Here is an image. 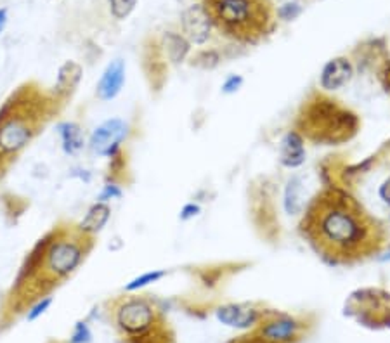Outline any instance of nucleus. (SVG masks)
<instances>
[{
    "label": "nucleus",
    "mask_w": 390,
    "mask_h": 343,
    "mask_svg": "<svg viewBox=\"0 0 390 343\" xmlns=\"http://www.w3.org/2000/svg\"><path fill=\"white\" fill-rule=\"evenodd\" d=\"M265 319H260L257 325L259 328L253 333L265 340L268 343H295L300 340L305 326L297 318L278 312H265Z\"/></svg>",
    "instance_id": "nucleus-7"
},
{
    "label": "nucleus",
    "mask_w": 390,
    "mask_h": 343,
    "mask_svg": "<svg viewBox=\"0 0 390 343\" xmlns=\"http://www.w3.org/2000/svg\"><path fill=\"white\" fill-rule=\"evenodd\" d=\"M283 208L288 215H300L305 208L304 182L300 175H291L283 192Z\"/></svg>",
    "instance_id": "nucleus-17"
},
{
    "label": "nucleus",
    "mask_w": 390,
    "mask_h": 343,
    "mask_svg": "<svg viewBox=\"0 0 390 343\" xmlns=\"http://www.w3.org/2000/svg\"><path fill=\"white\" fill-rule=\"evenodd\" d=\"M116 326L127 336H139L155 328L160 318L155 305L142 296H129L122 298L115 309Z\"/></svg>",
    "instance_id": "nucleus-6"
},
{
    "label": "nucleus",
    "mask_w": 390,
    "mask_h": 343,
    "mask_svg": "<svg viewBox=\"0 0 390 343\" xmlns=\"http://www.w3.org/2000/svg\"><path fill=\"white\" fill-rule=\"evenodd\" d=\"M300 236L331 267H352L387 246V229L359 199L340 186H324L305 205Z\"/></svg>",
    "instance_id": "nucleus-1"
},
{
    "label": "nucleus",
    "mask_w": 390,
    "mask_h": 343,
    "mask_svg": "<svg viewBox=\"0 0 390 343\" xmlns=\"http://www.w3.org/2000/svg\"><path fill=\"white\" fill-rule=\"evenodd\" d=\"M51 305H52V296L47 295V296L38 298L37 302H34L30 307H28V312H26V321L28 322L37 321L38 318H42V316L47 312Z\"/></svg>",
    "instance_id": "nucleus-21"
},
{
    "label": "nucleus",
    "mask_w": 390,
    "mask_h": 343,
    "mask_svg": "<svg viewBox=\"0 0 390 343\" xmlns=\"http://www.w3.org/2000/svg\"><path fill=\"white\" fill-rule=\"evenodd\" d=\"M109 217H112V208H109L108 203H101V201H96L94 205H90V208L87 210L86 217L80 220V224L77 225L82 233L89 234V236H96L106 227L108 224Z\"/></svg>",
    "instance_id": "nucleus-16"
},
{
    "label": "nucleus",
    "mask_w": 390,
    "mask_h": 343,
    "mask_svg": "<svg viewBox=\"0 0 390 343\" xmlns=\"http://www.w3.org/2000/svg\"><path fill=\"white\" fill-rule=\"evenodd\" d=\"M181 25L184 37L190 44L203 45L210 38V30H212V19L208 16L205 5L194 4L190 5L181 16Z\"/></svg>",
    "instance_id": "nucleus-9"
},
{
    "label": "nucleus",
    "mask_w": 390,
    "mask_h": 343,
    "mask_svg": "<svg viewBox=\"0 0 390 343\" xmlns=\"http://www.w3.org/2000/svg\"><path fill=\"white\" fill-rule=\"evenodd\" d=\"M125 63L123 60H115L104 68L99 81L96 85V94L101 101H113L120 96L125 85Z\"/></svg>",
    "instance_id": "nucleus-12"
},
{
    "label": "nucleus",
    "mask_w": 390,
    "mask_h": 343,
    "mask_svg": "<svg viewBox=\"0 0 390 343\" xmlns=\"http://www.w3.org/2000/svg\"><path fill=\"white\" fill-rule=\"evenodd\" d=\"M294 130L317 146L347 144L361 130V118L324 90H314L300 104Z\"/></svg>",
    "instance_id": "nucleus-2"
},
{
    "label": "nucleus",
    "mask_w": 390,
    "mask_h": 343,
    "mask_svg": "<svg viewBox=\"0 0 390 343\" xmlns=\"http://www.w3.org/2000/svg\"><path fill=\"white\" fill-rule=\"evenodd\" d=\"M346 316L368 328L390 325V293L380 288L356 290L346 300Z\"/></svg>",
    "instance_id": "nucleus-5"
},
{
    "label": "nucleus",
    "mask_w": 390,
    "mask_h": 343,
    "mask_svg": "<svg viewBox=\"0 0 390 343\" xmlns=\"http://www.w3.org/2000/svg\"><path fill=\"white\" fill-rule=\"evenodd\" d=\"M122 196H123L122 188H120L118 184H115V182H108V184L101 189L99 194H97V201H101V203H108V201H113V199H120Z\"/></svg>",
    "instance_id": "nucleus-23"
},
{
    "label": "nucleus",
    "mask_w": 390,
    "mask_h": 343,
    "mask_svg": "<svg viewBox=\"0 0 390 343\" xmlns=\"http://www.w3.org/2000/svg\"><path fill=\"white\" fill-rule=\"evenodd\" d=\"M5 25H8V9H0V34L4 31Z\"/></svg>",
    "instance_id": "nucleus-28"
},
{
    "label": "nucleus",
    "mask_w": 390,
    "mask_h": 343,
    "mask_svg": "<svg viewBox=\"0 0 390 343\" xmlns=\"http://www.w3.org/2000/svg\"><path fill=\"white\" fill-rule=\"evenodd\" d=\"M165 276H167V270H164V269L149 270V272L141 274V276L134 277V279L130 281V283L125 286V292H129V293L130 292H138V290L146 288V286H149V284L158 283V281L164 279Z\"/></svg>",
    "instance_id": "nucleus-19"
},
{
    "label": "nucleus",
    "mask_w": 390,
    "mask_h": 343,
    "mask_svg": "<svg viewBox=\"0 0 390 343\" xmlns=\"http://www.w3.org/2000/svg\"><path fill=\"white\" fill-rule=\"evenodd\" d=\"M56 99L42 101L40 94L30 87H21L0 107V172L28 148L42 125L45 106ZM49 114V113H47Z\"/></svg>",
    "instance_id": "nucleus-3"
},
{
    "label": "nucleus",
    "mask_w": 390,
    "mask_h": 343,
    "mask_svg": "<svg viewBox=\"0 0 390 343\" xmlns=\"http://www.w3.org/2000/svg\"><path fill=\"white\" fill-rule=\"evenodd\" d=\"M378 196L383 199V201H385L387 205H390V179H387V181L380 186Z\"/></svg>",
    "instance_id": "nucleus-27"
},
{
    "label": "nucleus",
    "mask_w": 390,
    "mask_h": 343,
    "mask_svg": "<svg viewBox=\"0 0 390 343\" xmlns=\"http://www.w3.org/2000/svg\"><path fill=\"white\" fill-rule=\"evenodd\" d=\"M354 77V66L349 58H333L321 70L320 85L324 92H335L346 87Z\"/></svg>",
    "instance_id": "nucleus-11"
},
{
    "label": "nucleus",
    "mask_w": 390,
    "mask_h": 343,
    "mask_svg": "<svg viewBox=\"0 0 390 343\" xmlns=\"http://www.w3.org/2000/svg\"><path fill=\"white\" fill-rule=\"evenodd\" d=\"M305 162V140L297 130H288L279 144V163L285 168H298Z\"/></svg>",
    "instance_id": "nucleus-13"
},
{
    "label": "nucleus",
    "mask_w": 390,
    "mask_h": 343,
    "mask_svg": "<svg viewBox=\"0 0 390 343\" xmlns=\"http://www.w3.org/2000/svg\"><path fill=\"white\" fill-rule=\"evenodd\" d=\"M201 214V207L198 203H186L184 207L181 208V212H179V218H181L182 222H187L191 220V218L198 217V215Z\"/></svg>",
    "instance_id": "nucleus-25"
},
{
    "label": "nucleus",
    "mask_w": 390,
    "mask_h": 343,
    "mask_svg": "<svg viewBox=\"0 0 390 343\" xmlns=\"http://www.w3.org/2000/svg\"><path fill=\"white\" fill-rule=\"evenodd\" d=\"M135 5H138V0H109V11L116 19L129 18Z\"/></svg>",
    "instance_id": "nucleus-20"
},
{
    "label": "nucleus",
    "mask_w": 390,
    "mask_h": 343,
    "mask_svg": "<svg viewBox=\"0 0 390 343\" xmlns=\"http://www.w3.org/2000/svg\"><path fill=\"white\" fill-rule=\"evenodd\" d=\"M71 343H90L92 342V333H90L89 325L86 321H80L75 325L73 333H71Z\"/></svg>",
    "instance_id": "nucleus-22"
},
{
    "label": "nucleus",
    "mask_w": 390,
    "mask_h": 343,
    "mask_svg": "<svg viewBox=\"0 0 390 343\" xmlns=\"http://www.w3.org/2000/svg\"><path fill=\"white\" fill-rule=\"evenodd\" d=\"M64 155H78L87 146L83 129L77 122H61L56 127Z\"/></svg>",
    "instance_id": "nucleus-15"
},
{
    "label": "nucleus",
    "mask_w": 390,
    "mask_h": 343,
    "mask_svg": "<svg viewBox=\"0 0 390 343\" xmlns=\"http://www.w3.org/2000/svg\"><path fill=\"white\" fill-rule=\"evenodd\" d=\"M83 70L82 66L75 61H66L57 71L56 87H54V99L64 101L77 90L78 84L82 80Z\"/></svg>",
    "instance_id": "nucleus-14"
},
{
    "label": "nucleus",
    "mask_w": 390,
    "mask_h": 343,
    "mask_svg": "<svg viewBox=\"0 0 390 343\" xmlns=\"http://www.w3.org/2000/svg\"><path fill=\"white\" fill-rule=\"evenodd\" d=\"M243 81L245 80H243L242 75H229L222 84V92L227 94V96L236 94L243 87Z\"/></svg>",
    "instance_id": "nucleus-24"
},
{
    "label": "nucleus",
    "mask_w": 390,
    "mask_h": 343,
    "mask_svg": "<svg viewBox=\"0 0 390 343\" xmlns=\"http://www.w3.org/2000/svg\"><path fill=\"white\" fill-rule=\"evenodd\" d=\"M300 12H302V9H300V5H298V4H285V5H283V8L278 9L279 18L285 19V21H291V19L297 18V16L300 14Z\"/></svg>",
    "instance_id": "nucleus-26"
},
{
    "label": "nucleus",
    "mask_w": 390,
    "mask_h": 343,
    "mask_svg": "<svg viewBox=\"0 0 390 343\" xmlns=\"http://www.w3.org/2000/svg\"><path fill=\"white\" fill-rule=\"evenodd\" d=\"M264 314L265 310L262 312L250 303H227V305L217 309V319L222 325L231 326V328L245 329L255 326L260 319L264 318Z\"/></svg>",
    "instance_id": "nucleus-10"
},
{
    "label": "nucleus",
    "mask_w": 390,
    "mask_h": 343,
    "mask_svg": "<svg viewBox=\"0 0 390 343\" xmlns=\"http://www.w3.org/2000/svg\"><path fill=\"white\" fill-rule=\"evenodd\" d=\"M205 9L227 37L253 44L272 30L269 0H205Z\"/></svg>",
    "instance_id": "nucleus-4"
},
{
    "label": "nucleus",
    "mask_w": 390,
    "mask_h": 343,
    "mask_svg": "<svg viewBox=\"0 0 390 343\" xmlns=\"http://www.w3.org/2000/svg\"><path fill=\"white\" fill-rule=\"evenodd\" d=\"M380 260H382V262H387V260H390V251H387L385 255H382V257H380Z\"/></svg>",
    "instance_id": "nucleus-29"
},
{
    "label": "nucleus",
    "mask_w": 390,
    "mask_h": 343,
    "mask_svg": "<svg viewBox=\"0 0 390 343\" xmlns=\"http://www.w3.org/2000/svg\"><path fill=\"white\" fill-rule=\"evenodd\" d=\"M129 136V125L122 118H109L97 125L89 137L90 151L103 158H112L122 149V142Z\"/></svg>",
    "instance_id": "nucleus-8"
},
{
    "label": "nucleus",
    "mask_w": 390,
    "mask_h": 343,
    "mask_svg": "<svg viewBox=\"0 0 390 343\" xmlns=\"http://www.w3.org/2000/svg\"><path fill=\"white\" fill-rule=\"evenodd\" d=\"M164 45L165 52H167V60L174 64L182 63V61L187 58V54H190L191 44L187 42V38L184 37V35L167 31L164 37Z\"/></svg>",
    "instance_id": "nucleus-18"
}]
</instances>
